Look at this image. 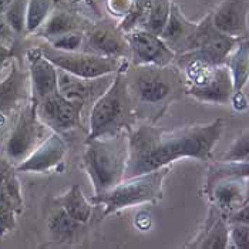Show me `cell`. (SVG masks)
<instances>
[{
    "label": "cell",
    "instance_id": "1",
    "mask_svg": "<svg viewBox=\"0 0 249 249\" xmlns=\"http://www.w3.org/2000/svg\"><path fill=\"white\" fill-rule=\"evenodd\" d=\"M224 131V120L174 130L141 124L128 131V162L125 178L170 165L179 158L208 161Z\"/></svg>",
    "mask_w": 249,
    "mask_h": 249
},
{
    "label": "cell",
    "instance_id": "2",
    "mask_svg": "<svg viewBox=\"0 0 249 249\" xmlns=\"http://www.w3.org/2000/svg\"><path fill=\"white\" fill-rule=\"evenodd\" d=\"M125 74L135 114L148 115L151 123L162 117L168 106L184 93V77L177 66H134Z\"/></svg>",
    "mask_w": 249,
    "mask_h": 249
},
{
    "label": "cell",
    "instance_id": "3",
    "mask_svg": "<svg viewBox=\"0 0 249 249\" xmlns=\"http://www.w3.org/2000/svg\"><path fill=\"white\" fill-rule=\"evenodd\" d=\"M128 162V131L86 140L83 164L94 195L110 191L124 179Z\"/></svg>",
    "mask_w": 249,
    "mask_h": 249
},
{
    "label": "cell",
    "instance_id": "4",
    "mask_svg": "<svg viewBox=\"0 0 249 249\" xmlns=\"http://www.w3.org/2000/svg\"><path fill=\"white\" fill-rule=\"evenodd\" d=\"M127 69L115 73L111 86L91 106L86 140L108 137L133 128L137 114L125 74Z\"/></svg>",
    "mask_w": 249,
    "mask_h": 249
},
{
    "label": "cell",
    "instance_id": "5",
    "mask_svg": "<svg viewBox=\"0 0 249 249\" xmlns=\"http://www.w3.org/2000/svg\"><path fill=\"white\" fill-rule=\"evenodd\" d=\"M170 173V165L154 170L150 173L140 174L131 178L123 179L110 191L101 195H93L90 202L93 205H103V218L123 211L125 208L141 204H157L162 198L164 178Z\"/></svg>",
    "mask_w": 249,
    "mask_h": 249
},
{
    "label": "cell",
    "instance_id": "6",
    "mask_svg": "<svg viewBox=\"0 0 249 249\" xmlns=\"http://www.w3.org/2000/svg\"><path fill=\"white\" fill-rule=\"evenodd\" d=\"M40 50L43 56L57 69L83 78H98L114 74L121 69H127L130 64L128 58L106 57L86 52H61L49 44L40 46Z\"/></svg>",
    "mask_w": 249,
    "mask_h": 249
},
{
    "label": "cell",
    "instance_id": "7",
    "mask_svg": "<svg viewBox=\"0 0 249 249\" xmlns=\"http://www.w3.org/2000/svg\"><path fill=\"white\" fill-rule=\"evenodd\" d=\"M47 127L38 120L36 107L32 101L19 110L15 125L4 141V157L15 167L33 153L47 137Z\"/></svg>",
    "mask_w": 249,
    "mask_h": 249
},
{
    "label": "cell",
    "instance_id": "8",
    "mask_svg": "<svg viewBox=\"0 0 249 249\" xmlns=\"http://www.w3.org/2000/svg\"><path fill=\"white\" fill-rule=\"evenodd\" d=\"M38 120L53 133L66 135L81 127L83 106L70 101L60 91L35 104Z\"/></svg>",
    "mask_w": 249,
    "mask_h": 249
},
{
    "label": "cell",
    "instance_id": "9",
    "mask_svg": "<svg viewBox=\"0 0 249 249\" xmlns=\"http://www.w3.org/2000/svg\"><path fill=\"white\" fill-rule=\"evenodd\" d=\"M23 208L24 202L18 171L6 157H0V238L15 231Z\"/></svg>",
    "mask_w": 249,
    "mask_h": 249
},
{
    "label": "cell",
    "instance_id": "10",
    "mask_svg": "<svg viewBox=\"0 0 249 249\" xmlns=\"http://www.w3.org/2000/svg\"><path fill=\"white\" fill-rule=\"evenodd\" d=\"M239 40L241 38L231 37L228 35L219 32L212 24L211 13H208L198 23L194 47L192 50H190V53L213 66H221L227 63Z\"/></svg>",
    "mask_w": 249,
    "mask_h": 249
},
{
    "label": "cell",
    "instance_id": "11",
    "mask_svg": "<svg viewBox=\"0 0 249 249\" xmlns=\"http://www.w3.org/2000/svg\"><path fill=\"white\" fill-rule=\"evenodd\" d=\"M124 35L130 47V61L133 66L165 67L173 64L177 57L162 38L147 29H133Z\"/></svg>",
    "mask_w": 249,
    "mask_h": 249
},
{
    "label": "cell",
    "instance_id": "12",
    "mask_svg": "<svg viewBox=\"0 0 249 249\" xmlns=\"http://www.w3.org/2000/svg\"><path fill=\"white\" fill-rule=\"evenodd\" d=\"M83 49L86 53L130 60V47L124 32L118 24H111L108 21L94 23L84 32Z\"/></svg>",
    "mask_w": 249,
    "mask_h": 249
},
{
    "label": "cell",
    "instance_id": "13",
    "mask_svg": "<svg viewBox=\"0 0 249 249\" xmlns=\"http://www.w3.org/2000/svg\"><path fill=\"white\" fill-rule=\"evenodd\" d=\"M114 74L98 77V78H83L77 77L64 70L57 71L58 91L63 97L70 101H76L86 108L87 104H94L97 98L101 96L113 83Z\"/></svg>",
    "mask_w": 249,
    "mask_h": 249
},
{
    "label": "cell",
    "instance_id": "14",
    "mask_svg": "<svg viewBox=\"0 0 249 249\" xmlns=\"http://www.w3.org/2000/svg\"><path fill=\"white\" fill-rule=\"evenodd\" d=\"M67 154V144L63 135L57 133L49 134L30 154L26 160H23L15 168L18 173L47 174L58 168L64 157Z\"/></svg>",
    "mask_w": 249,
    "mask_h": 249
},
{
    "label": "cell",
    "instance_id": "15",
    "mask_svg": "<svg viewBox=\"0 0 249 249\" xmlns=\"http://www.w3.org/2000/svg\"><path fill=\"white\" fill-rule=\"evenodd\" d=\"M32 98L29 70H23L16 61H12L10 71L0 81V115L10 117L19 107Z\"/></svg>",
    "mask_w": 249,
    "mask_h": 249
},
{
    "label": "cell",
    "instance_id": "16",
    "mask_svg": "<svg viewBox=\"0 0 249 249\" xmlns=\"http://www.w3.org/2000/svg\"><path fill=\"white\" fill-rule=\"evenodd\" d=\"M29 61V76L32 87L30 101L36 104L58 91L57 71L58 69L47 58L43 56L40 47L30 49L27 52Z\"/></svg>",
    "mask_w": 249,
    "mask_h": 249
},
{
    "label": "cell",
    "instance_id": "17",
    "mask_svg": "<svg viewBox=\"0 0 249 249\" xmlns=\"http://www.w3.org/2000/svg\"><path fill=\"white\" fill-rule=\"evenodd\" d=\"M249 0H222L211 12L212 24L231 37H249Z\"/></svg>",
    "mask_w": 249,
    "mask_h": 249
},
{
    "label": "cell",
    "instance_id": "18",
    "mask_svg": "<svg viewBox=\"0 0 249 249\" xmlns=\"http://www.w3.org/2000/svg\"><path fill=\"white\" fill-rule=\"evenodd\" d=\"M196 29H198V23H194L187 19L181 7L173 1L170 16L162 32L160 33V37L178 56L192 50Z\"/></svg>",
    "mask_w": 249,
    "mask_h": 249
},
{
    "label": "cell",
    "instance_id": "19",
    "mask_svg": "<svg viewBox=\"0 0 249 249\" xmlns=\"http://www.w3.org/2000/svg\"><path fill=\"white\" fill-rule=\"evenodd\" d=\"M249 178L230 177L216 181L207 190L213 207L218 208L225 216L241 208L249 199Z\"/></svg>",
    "mask_w": 249,
    "mask_h": 249
},
{
    "label": "cell",
    "instance_id": "20",
    "mask_svg": "<svg viewBox=\"0 0 249 249\" xmlns=\"http://www.w3.org/2000/svg\"><path fill=\"white\" fill-rule=\"evenodd\" d=\"M91 26L90 20L83 18L73 10L56 7L52 10L49 18L41 24V27L35 33L38 37L46 38L47 41L63 36L74 30H87Z\"/></svg>",
    "mask_w": 249,
    "mask_h": 249
},
{
    "label": "cell",
    "instance_id": "21",
    "mask_svg": "<svg viewBox=\"0 0 249 249\" xmlns=\"http://www.w3.org/2000/svg\"><path fill=\"white\" fill-rule=\"evenodd\" d=\"M233 83V93H242L249 81V37L241 38L225 63Z\"/></svg>",
    "mask_w": 249,
    "mask_h": 249
},
{
    "label": "cell",
    "instance_id": "22",
    "mask_svg": "<svg viewBox=\"0 0 249 249\" xmlns=\"http://www.w3.org/2000/svg\"><path fill=\"white\" fill-rule=\"evenodd\" d=\"M54 202L80 224H86L93 213V204L84 196L81 187L77 184L71 185L66 194L57 196Z\"/></svg>",
    "mask_w": 249,
    "mask_h": 249
},
{
    "label": "cell",
    "instance_id": "23",
    "mask_svg": "<svg viewBox=\"0 0 249 249\" xmlns=\"http://www.w3.org/2000/svg\"><path fill=\"white\" fill-rule=\"evenodd\" d=\"M230 244V222L228 218L218 210L216 218L208 224L204 235L191 244V248L204 249H225Z\"/></svg>",
    "mask_w": 249,
    "mask_h": 249
},
{
    "label": "cell",
    "instance_id": "24",
    "mask_svg": "<svg viewBox=\"0 0 249 249\" xmlns=\"http://www.w3.org/2000/svg\"><path fill=\"white\" fill-rule=\"evenodd\" d=\"M81 225L83 224H80V222H77L76 219H73L67 212L58 205H56L54 210L52 211L50 216H49V222H47L49 231L58 241L71 239L76 235L77 231L81 228Z\"/></svg>",
    "mask_w": 249,
    "mask_h": 249
},
{
    "label": "cell",
    "instance_id": "25",
    "mask_svg": "<svg viewBox=\"0 0 249 249\" xmlns=\"http://www.w3.org/2000/svg\"><path fill=\"white\" fill-rule=\"evenodd\" d=\"M54 9V0H29L26 35H35Z\"/></svg>",
    "mask_w": 249,
    "mask_h": 249
},
{
    "label": "cell",
    "instance_id": "26",
    "mask_svg": "<svg viewBox=\"0 0 249 249\" xmlns=\"http://www.w3.org/2000/svg\"><path fill=\"white\" fill-rule=\"evenodd\" d=\"M171 3H173L171 0H150L147 19L142 29H147L154 35L160 36L170 16Z\"/></svg>",
    "mask_w": 249,
    "mask_h": 249
},
{
    "label": "cell",
    "instance_id": "27",
    "mask_svg": "<svg viewBox=\"0 0 249 249\" xmlns=\"http://www.w3.org/2000/svg\"><path fill=\"white\" fill-rule=\"evenodd\" d=\"M230 177H238V178H249V161H241V162H216L210 168L208 178H207V190L212 185L222 179Z\"/></svg>",
    "mask_w": 249,
    "mask_h": 249
},
{
    "label": "cell",
    "instance_id": "28",
    "mask_svg": "<svg viewBox=\"0 0 249 249\" xmlns=\"http://www.w3.org/2000/svg\"><path fill=\"white\" fill-rule=\"evenodd\" d=\"M27 3H29V0H13L3 13L7 24L13 30L15 36L26 35Z\"/></svg>",
    "mask_w": 249,
    "mask_h": 249
},
{
    "label": "cell",
    "instance_id": "29",
    "mask_svg": "<svg viewBox=\"0 0 249 249\" xmlns=\"http://www.w3.org/2000/svg\"><path fill=\"white\" fill-rule=\"evenodd\" d=\"M148 4H150V0H133L130 13L120 21L118 27L124 33H127L133 29H142L145 19H147Z\"/></svg>",
    "mask_w": 249,
    "mask_h": 249
},
{
    "label": "cell",
    "instance_id": "30",
    "mask_svg": "<svg viewBox=\"0 0 249 249\" xmlns=\"http://www.w3.org/2000/svg\"><path fill=\"white\" fill-rule=\"evenodd\" d=\"M249 158V128L244 130L232 142L230 150L224 154V162H241Z\"/></svg>",
    "mask_w": 249,
    "mask_h": 249
},
{
    "label": "cell",
    "instance_id": "31",
    "mask_svg": "<svg viewBox=\"0 0 249 249\" xmlns=\"http://www.w3.org/2000/svg\"><path fill=\"white\" fill-rule=\"evenodd\" d=\"M83 44H84V30H74L49 41V46L61 52H78L80 49H83Z\"/></svg>",
    "mask_w": 249,
    "mask_h": 249
},
{
    "label": "cell",
    "instance_id": "32",
    "mask_svg": "<svg viewBox=\"0 0 249 249\" xmlns=\"http://www.w3.org/2000/svg\"><path fill=\"white\" fill-rule=\"evenodd\" d=\"M230 241L238 249H249V224L230 222Z\"/></svg>",
    "mask_w": 249,
    "mask_h": 249
},
{
    "label": "cell",
    "instance_id": "33",
    "mask_svg": "<svg viewBox=\"0 0 249 249\" xmlns=\"http://www.w3.org/2000/svg\"><path fill=\"white\" fill-rule=\"evenodd\" d=\"M133 0H107V9L114 18L124 19L131 9Z\"/></svg>",
    "mask_w": 249,
    "mask_h": 249
},
{
    "label": "cell",
    "instance_id": "34",
    "mask_svg": "<svg viewBox=\"0 0 249 249\" xmlns=\"http://www.w3.org/2000/svg\"><path fill=\"white\" fill-rule=\"evenodd\" d=\"M228 222H241V224H249V199L236 211H233L228 216Z\"/></svg>",
    "mask_w": 249,
    "mask_h": 249
},
{
    "label": "cell",
    "instance_id": "35",
    "mask_svg": "<svg viewBox=\"0 0 249 249\" xmlns=\"http://www.w3.org/2000/svg\"><path fill=\"white\" fill-rule=\"evenodd\" d=\"M13 57H15V50L10 46H7L6 43L0 41V71L3 70L6 63Z\"/></svg>",
    "mask_w": 249,
    "mask_h": 249
},
{
    "label": "cell",
    "instance_id": "36",
    "mask_svg": "<svg viewBox=\"0 0 249 249\" xmlns=\"http://www.w3.org/2000/svg\"><path fill=\"white\" fill-rule=\"evenodd\" d=\"M13 37H15L13 30L7 24V21L4 19L3 13H0V41H3V43L4 41H10Z\"/></svg>",
    "mask_w": 249,
    "mask_h": 249
},
{
    "label": "cell",
    "instance_id": "37",
    "mask_svg": "<svg viewBox=\"0 0 249 249\" xmlns=\"http://www.w3.org/2000/svg\"><path fill=\"white\" fill-rule=\"evenodd\" d=\"M135 225L141 231H147L151 227V216L148 212H140L135 218Z\"/></svg>",
    "mask_w": 249,
    "mask_h": 249
},
{
    "label": "cell",
    "instance_id": "38",
    "mask_svg": "<svg viewBox=\"0 0 249 249\" xmlns=\"http://www.w3.org/2000/svg\"><path fill=\"white\" fill-rule=\"evenodd\" d=\"M231 103L233 104V108L238 111H242L248 107V101L244 96V93H233V96L231 98Z\"/></svg>",
    "mask_w": 249,
    "mask_h": 249
},
{
    "label": "cell",
    "instance_id": "39",
    "mask_svg": "<svg viewBox=\"0 0 249 249\" xmlns=\"http://www.w3.org/2000/svg\"><path fill=\"white\" fill-rule=\"evenodd\" d=\"M7 123H9V118L4 117V115H0V138H1V135L4 134V131L7 128Z\"/></svg>",
    "mask_w": 249,
    "mask_h": 249
},
{
    "label": "cell",
    "instance_id": "40",
    "mask_svg": "<svg viewBox=\"0 0 249 249\" xmlns=\"http://www.w3.org/2000/svg\"><path fill=\"white\" fill-rule=\"evenodd\" d=\"M13 0H0V13H4V10L7 9V6L12 3Z\"/></svg>",
    "mask_w": 249,
    "mask_h": 249
},
{
    "label": "cell",
    "instance_id": "41",
    "mask_svg": "<svg viewBox=\"0 0 249 249\" xmlns=\"http://www.w3.org/2000/svg\"><path fill=\"white\" fill-rule=\"evenodd\" d=\"M83 1H84V3H86V4H87L89 7H90V9H93V10H94L96 13H98V7H97V4H96V1H94V0H83Z\"/></svg>",
    "mask_w": 249,
    "mask_h": 249
},
{
    "label": "cell",
    "instance_id": "42",
    "mask_svg": "<svg viewBox=\"0 0 249 249\" xmlns=\"http://www.w3.org/2000/svg\"><path fill=\"white\" fill-rule=\"evenodd\" d=\"M247 161H249V158H248V160H247Z\"/></svg>",
    "mask_w": 249,
    "mask_h": 249
}]
</instances>
